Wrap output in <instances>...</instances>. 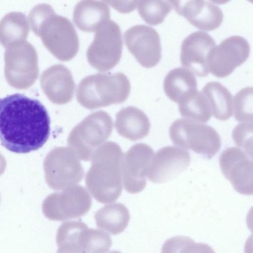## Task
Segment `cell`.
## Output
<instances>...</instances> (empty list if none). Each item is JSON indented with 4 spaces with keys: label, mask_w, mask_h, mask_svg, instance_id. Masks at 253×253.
<instances>
[{
    "label": "cell",
    "mask_w": 253,
    "mask_h": 253,
    "mask_svg": "<svg viewBox=\"0 0 253 253\" xmlns=\"http://www.w3.org/2000/svg\"><path fill=\"white\" fill-rule=\"evenodd\" d=\"M50 120L37 99L16 93L0 100L1 145L16 153L37 150L48 139Z\"/></svg>",
    "instance_id": "6da1fadb"
},
{
    "label": "cell",
    "mask_w": 253,
    "mask_h": 253,
    "mask_svg": "<svg viewBox=\"0 0 253 253\" xmlns=\"http://www.w3.org/2000/svg\"><path fill=\"white\" fill-rule=\"evenodd\" d=\"M124 156L120 145L113 141L105 143L93 153L85 180L87 189L98 202L111 203L120 196Z\"/></svg>",
    "instance_id": "7a4b0ae2"
},
{
    "label": "cell",
    "mask_w": 253,
    "mask_h": 253,
    "mask_svg": "<svg viewBox=\"0 0 253 253\" xmlns=\"http://www.w3.org/2000/svg\"><path fill=\"white\" fill-rule=\"evenodd\" d=\"M33 32L58 59L68 61L77 53L79 41L76 30L67 18L56 14L46 3L35 6L29 15Z\"/></svg>",
    "instance_id": "3957f363"
},
{
    "label": "cell",
    "mask_w": 253,
    "mask_h": 253,
    "mask_svg": "<svg viewBox=\"0 0 253 253\" xmlns=\"http://www.w3.org/2000/svg\"><path fill=\"white\" fill-rule=\"evenodd\" d=\"M130 92V82L124 73H97L81 81L77 99L84 108L94 109L122 103Z\"/></svg>",
    "instance_id": "277c9868"
},
{
    "label": "cell",
    "mask_w": 253,
    "mask_h": 253,
    "mask_svg": "<svg viewBox=\"0 0 253 253\" xmlns=\"http://www.w3.org/2000/svg\"><path fill=\"white\" fill-rule=\"evenodd\" d=\"M56 253H107L112 246L106 232L89 228L81 220L66 221L56 233Z\"/></svg>",
    "instance_id": "5b68a950"
},
{
    "label": "cell",
    "mask_w": 253,
    "mask_h": 253,
    "mask_svg": "<svg viewBox=\"0 0 253 253\" xmlns=\"http://www.w3.org/2000/svg\"><path fill=\"white\" fill-rule=\"evenodd\" d=\"M113 125L111 117L104 111L89 114L71 131L67 140L69 147L80 160L91 161L94 152L111 135Z\"/></svg>",
    "instance_id": "8992f818"
},
{
    "label": "cell",
    "mask_w": 253,
    "mask_h": 253,
    "mask_svg": "<svg viewBox=\"0 0 253 253\" xmlns=\"http://www.w3.org/2000/svg\"><path fill=\"white\" fill-rule=\"evenodd\" d=\"M169 135L175 146L190 149L209 160L215 155L221 147L220 136L212 127L185 118L177 119L172 123Z\"/></svg>",
    "instance_id": "52a82bcc"
},
{
    "label": "cell",
    "mask_w": 253,
    "mask_h": 253,
    "mask_svg": "<svg viewBox=\"0 0 253 253\" xmlns=\"http://www.w3.org/2000/svg\"><path fill=\"white\" fill-rule=\"evenodd\" d=\"M4 76L12 87L25 89L33 85L39 75L38 57L34 46L23 41L6 48Z\"/></svg>",
    "instance_id": "ba28073f"
},
{
    "label": "cell",
    "mask_w": 253,
    "mask_h": 253,
    "mask_svg": "<svg viewBox=\"0 0 253 253\" xmlns=\"http://www.w3.org/2000/svg\"><path fill=\"white\" fill-rule=\"evenodd\" d=\"M80 160L70 147H59L50 151L43 162L48 186L55 190H63L80 182L84 170Z\"/></svg>",
    "instance_id": "9c48e42d"
},
{
    "label": "cell",
    "mask_w": 253,
    "mask_h": 253,
    "mask_svg": "<svg viewBox=\"0 0 253 253\" xmlns=\"http://www.w3.org/2000/svg\"><path fill=\"white\" fill-rule=\"evenodd\" d=\"M123 45L120 26L109 20L95 32L86 51L89 64L101 72L113 69L120 62Z\"/></svg>",
    "instance_id": "30bf717a"
},
{
    "label": "cell",
    "mask_w": 253,
    "mask_h": 253,
    "mask_svg": "<svg viewBox=\"0 0 253 253\" xmlns=\"http://www.w3.org/2000/svg\"><path fill=\"white\" fill-rule=\"evenodd\" d=\"M91 201L84 187L74 185L47 196L42 203V211L50 220L65 221L85 214L91 207Z\"/></svg>",
    "instance_id": "8fae6325"
},
{
    "label": "cell",
    "mask_w": 253,
    "mask_h": 253,
    "mask_svg": "<svg viewBox=\"0 0 253 253\" xmlns=\"http://www.w3.org/2000/svg\"><path fill=\"white\" fill-rule=\"evenodd\" d=\"M250 53V44L245 38L237 35L228 37L211 51L208 59L209 72L217 78H225L244 63Z\"/></svg>",
    "instance_id": "7c38bea8"
},
{
    "label": "cell",
    "mask_w": 253,
    "mask_h": 253,
    "mask_svg": "<svg viewBox=\"0 0 253 253\" xmlns=\"http://www.w3.org/2000/svg\"><path fill=\"white\" fill-rule=\"evenodd\" d=\"M220 169L239 194L253 195V160L241 149L231 147L225 149L219 159Z\"/></svg>",
    "instance_id": "4fadbf2b"
},
{
    "label": "cell",
    "mask_w": 253,
    "mask_h": 253,
    "mask_svg": "<svg viewBox=\"0 0 253 253\" xmlns=\"http://www.w3.org/2000/svg\"><path fill=\"white\" fill-rule=\"evenodd\" d=\"M125 44L138 63L147 68L155 66L161 59L158 33L145 25H134L124 33Z\"/></svg>",
    "instance_id": "5bb4252c"
},
{
    "label": "cell",
    "mask_w": 253,
    "mask_h": 253,
    "mask_svg": "<svg viewBox=\"0 0 253 253\" xmlns=\"http://www.w3.org/2000/svg\"><path fill=\"white\" fill-rule=\"evenodd\" d=\"M154 154L150 146L138 143L131 146L124 155L123 180L124 188L128 193L136 194L145 187Z\"/></svg>",
    "instance_id": "9a60e30c"
},
{
    "label": "cell",
    "mask_w": 253,
    "mask_h": 253,
    "mask_svg": "<svg viewBox=\"0 0 253 253\" xmlns=\"http://www.w3.org/2000/svg\"><path fill=\"white\" fill-rule=\"evenodd\" d=\"M190 162V154L187 150L178 147L165 146L154 155L148 178L155 183L168 182L186 169Z\"/></svg>",
    "instance_id": "2e32d148"
},
{
    "label": "cell",
    "mask_w": 253,
    "mask_h": 253,
    "mask_svg": "<svg viewBox=\"0 0 253 253\" xmlns=\"http://www.w3.org/2000/svg\"><path fill=\"white\" fill-rule=\"evenodd\" d=\"M216 46L214 39L208 33L196 31L188 35L181 45L180 62L183 67L199 77L209 73L208 59Z\"/></svg>",
    "instance_id": "e0dca14e"
},
{
    "label": "cell",
    "mask_w": 253,
    "mask_h": 253,
    "mask_svg": "<svg viewBox=\"0 0 253 253\" xmlns=\"http://www.w3.org/2000/svg\"><path fill=\"white\" fill-rule=\"evenodd\" d=\"M176 12L197 28L212 31L221 24L223 14L219 7L205 0L171 1Z\"/></svg>",
    "instance_id": "ac0fdd59"
},
{
    "label": "cell",
    "mask_w": 253,
    "mask_h": 253,
    "mask_svg": "<svg viewBox=\"0 0 253 253\" xmlns=\"http://www.w3.org/2000/svg\"><path fill=\"white\" fill-rule=\"evenodd\" d=\"M41 87L52 103L63 105L73 97L75 84L70 71L64 65H53L44 70L41 77Z\"/></svg>",
    "instance_id": "d6986e66"
},
{
    "label": "cell",
    "mask_w": 253,
    "mask_h": 253,
    "mask_svg": "<svg viewBox=\"0 0 253 253\" xmlns=\"http://www.w3.org/2000/svg\"><path fill=\"white\" fill-rule=\"evenodd\" d=\"M115 127L121 136L136 141L148 135L151 123L143 111L130 106L123 108L116 114Z\"/></svg>",
    "instance_id": "ffe728a7"
},
{
    "label": "cell",
    "mask_w": 253,
    "mask_h": 253,
    "mask_svg": "<svg viewBox=\"0 0 253 253\" xmlns=\"http://www.w3.org/2000/svg\"><path fill=\"white\" fill-rule=\"evenodd\" d=\"M110 10L104 1L82 0L75 6L73 20L81 30L87 32H96L110 20Z\"/></svg>",
    "instance_id": "44dd1931"
},
{
    "label": "cell",
    "mask_w": 253,
    "mask_h": 253,
    "mask_svg": "<svg viewBox=\"0 0 253 253\" xmlns=\"http://www.w3.org/2000/svg\"><path fill=\"white\" fill-rule=\"evenodd\" d=\"M163 85L168 98L178 104L198 90L194 74L185 68L171 70L165 77Z\"/></svg>",
    "instance_id": "7402d4cb"
},
{
    "label": "cell",
    "mask_w": 253,
    "mask_h": 253,
    "mask_svg": "<svg viewBox=\"0 0 253 253\" xmlns=\"http://www.w3.org/2000/svg\"><path fill=\"white\" fill-rule=\"evenodd\" d=\"M201 92L206 96L215 118L226 121L232 116V95L221 83L215 81L209 82L205 85Z\"/></svg>",
    "instance_id": "603a6c76"
},
{
    "label": "cell",
    "mask_w": 253,
    "mask_h": 253,
    "mask_svg": "<svg viewBox=\"0 0 253 253\" xmlns=\"http://www.w3.org/2000/svg\"><path fill=\"white\" fill-rule=\"evenodd\" d=\"M97 227L112 235L123 232L127 226L130 214L127 208L118 203L105 205L94 214Z\"/></svg>",
    "instance_id": "cb8c5ba5"
},
{
    "label": "cell",
    "mask_w": 253,
    "mask_h": 253,
    "mask_svg": "<svg viewBox=\"0 0 253 253\" xmlns=\"http://www.w3.org/2000/svg\"><path fill=\"white\" fill-rule=\"evenodd\" d=\"M29 24L26 16L21 12L13 11L6 14L0 22V40L5 48L27 39Z\"/></svg>",
    "instance_id": "d4e9b609"
},
{
    "label": "cell",
    "mask_w": 253,
    "mask_h": 253,
    "mask_svg": "<svg viewBox=\"0 0 253 253\" xmlns=\"http://www.w3.org/2000/svg\"><path fill=\"white\" fill-rule=\"evenodd\" d=\"M178 105L179 111L185 119L206 123L211 118L209 103L205 95L198 90Z\"/></svg>",
    "instance_id": "484cf974"
},
{
    "label": "cell",
    "mask_w": 253,
    "mask_h": 253,
    "mask_svg": "<svg viewBox=\"0 0 253 253\" xmlns=\"http://www.w3.org/2000/svg\"><path fill=\"white\" fill-rule=\"evenodd\" d=\"M172 7L169 0H147L139 1L137 9L146 23L154 26L163 22Z\"/></svg>",
    "instance_id": "4316f807"
},
{
    "label": "cell",
    "mask_w": 253,
    "mask_h": 253,
    "mask_svg": "<svg viewBox=\"0 0 253 253\" xmlns=\"http://www.w3.org/2000/svg\"><path fill=\"white\" fill-rule=\"evenodd\" d=\"M161 253H215L212 248L203 243H195L184 236L170 238L163 245Z\"/></svg>",
    "instance_id": "83f0119b"
},
{
    "label": "cell",
    "mask_w": 253,
    "mask_h": 253,
    "mask_svg": "<svg viewBox=\"0 0 253 253\" xmlns=\"http://www.w3.org/2000/svg\"><path fill=\"white\" fill-rule=\"evenodd\" d=\"M233 113L238 122L253 121V86L244 87L235 94Z\"/></svg>",
    "instance_id": "f1b7e54d"
},
{
    "label": "cell",
    "mask_w": 253,
    "mask_h": 253,
    "mask_svg": "<svg viewBox=\"0 0 253 253\" xmlns=\"http://www.w3.org/2000/svg\"><path fill=\"white\" fill-rule=\"evenodd\" d=\"M232 137L237 146L253 160V121L238 124L233 129Z\"/></svg>",
    "instance_id": "f546056e"
},
{
    "label": "cell",
    "mask_w": 253,
    "mask_h": 253,
    "mask_svg": "<svg viewBox=\"0 0 253 253\" xmlns=\"http://www.w3.org/2000/svg\"><path fill=\"white\" fill-rule=\"evenodd\" d=\"M121 13H126L134 10L138 6L139 1H104Z\"/></svg>",
    "instance_id": "4dcf8cb0"
},
{
    "label": "cell",
    "mask_w": 253,
    "mask_h": 253,
    "mask_svg": "<svg viewBox=\"0 0 253 253\" xmlns=\"http://www.w3.org/2000/svg\"><path fill=\"white\" fill-rule=\"evenodd\" d=\"M246 223L250 231L253 232V206L250 208L247 213Z\"/></svg>",
    "instance_id": "1f68e13d"
},
{
    "label": "cell",
    "mask_w": 253,
    "mask_h": 253,
    "mask_svg": "<svg viewBox=\"0 0 253 253\" xmlns=\"http://www.w3.org/2000/svg\"><path fill=\"white\" fill-rule=\"evenodd\" d=\"M244 253H253V233L249 236L246 242Z\"/></svg>",
    "instance_id": "d6a6232c"
},
{
    "label": "cell",
    "mask_w": 253,
    "mask_h": 253,
    "mask_svg": "<svg viewBox=\"0 0 253 253\" xmlns=\"http://www.w3.org/2000/svg\"><path fill=\"white\" fill-rule=\"evenodd\" d=\"M121 253L118 251L113 250V251H111L109 252V253Z\"/></svg>",
    "instance_id": "836d02e7"
}]
</instances>
